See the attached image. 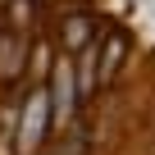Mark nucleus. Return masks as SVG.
<instances>
[{"mask_svg":"<svg viewBox=\"0 0 155 155\" xmlns=\"http://www.w3.org/2000/svg\"><path fill=\"white\" fill-rule=\"evenodd\" d=\"M46 119H50V96L32 91V101L23 105V123H18V155H32L46 137Z\"/></svg>","mask_w":155,"mask_h":155,"instance_id":"obj_1","label":"nucleus"},{"mask_svg":"<svg viewBox=\"0 0 155 155\" xmlns=\"http://www.w3.org/2000/svg\"><path fill=\"white\" fill-rule=\"evenodd\" d=\"M46 96L55 101V119H68L73 114V105H78V73H73L68 59L55 64V91H46Z\"/></svg>","mask_w":155,"mask_h":155,"instance_id":"obj_2","label":"nucleus"},{"mask_svg":"<svg viewBox=\"0 0 155 155\" xmlns=\"http://www.w3.org/2000/svg\"><path fill=\"white\" fill-rule=\"evenodd\" d=\"M32 46H28V37L18 32V37H9V41H0V78H18V68H23V55H28Z\"/></svg>","mask_w":155,"mask_h":155,"instance_id":"obj_3","label":"nucleus"},{"mask_svg":"<svg viewBox=\"0 0 155 155\" xmlns=\"http://www.w3.org/2000/svg\"><path fill=\"white\" fill-rule=\"evenodd\" d=\"M123 55H128V37H123V32H114V37H110V46H105V55H101L96 82H105V78H110V73L119 68V59H123Z\"/></svg>","mask_w":155,"mask_h":155,"instance_id":"obj_4","label":"nucleus"},{"mask_svg":"<svg viewBox=\"0 0 155 155\" xmlns=\"http://www.w3.org/2000/svg\"><path fill=\"white\" fill-rule=\"evenodd\" d=\"M59 37H64V46H68V50H82V46L91 41V18H64Z\"/></svg>","mask_w":155,"mask_h":155,"instance_id":"obj_5","label":"nucleus"},{"mask_svg":"<svg viewBox=\"0 0 155 155\" xmlns=\"http://www.w3.org/2000/svg\"><path fill=\"white\" fill-rule=\"evenodd\" d=\"M28 14H32V0H9V18L14 23H23Z\"/></svg>","mask_w":155,"mask_h":155,"instance_id":"obj_6","label":"nucleus"}]
</instances>
